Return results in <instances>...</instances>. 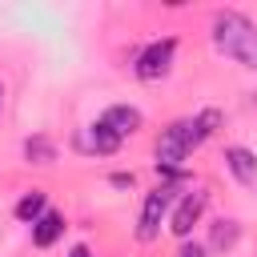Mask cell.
<instances>
[{
    "mask_svg": "<svg viewBox=\"0 0 257 257\" xmlns=\"http://www.w3.org/2000/svg\"><path fill=\"white\" fill-rule=\"evenodd\" d=\"M237 233H241L237 221H225V217H221V221L213 225V249H229V245H237Z\"/></svg>",
    "mask_w": 257,
    "mask_h": 257,
    "instance_id": "cell-12",
    "label": "cell"
},
{
    "mask_svg": "<svg viewBox=\"0 0 257 257\" xmlns=\"http://www.w3.org/2000/svg\"><path fill=\"white\" fill-rule=\"evenodd\" d=\"M60 233H64V217L52 213V209H44V213L32 221V245H36V249H48Z\"/></svg>",
    "mask_w": 257,
    "mask_h": 257,
    "instance_id": "cell-9",
    "label": "cell"
},
{
    "mask_svg": "<svg viewBox=\"0 0 257 257\" xmlns=\"http://www.w3.org/2000/svg\"><path fill=\"white\" fill-rule=\"evenodd\" d=\"M205 205H209V193H205V189H189V193L181 197V205L173 209V217H169V229H173L177 237H189V233H193V225L201 221Z\"/></svg>",
    "mask_w": 257,
    "mask_h": 257,
    "instance_id": "cell-5",
    "label": "cell"
},
{
    "mask_svg": "<svg viewBox=\"0 0 257 257\" xmlns=\"http://www.w3.org/2000/svg\"><path fill=\"white\" fill-rule=\"evenodd\" d=\"M112 185H116V189H128V185H133V173H116Z\"/></svg>",
    "mask_w": 257,
    "mask_h": 257,
    "instance_id": "cell-14",
    "label": "cell"
},
{
    "mask_svg": "<svg viewBox=\"0 0 257 257\" xmlns=\"http://www.w3.org/2000/svg\"><path fill=\"white\" fill-rule=\"evenodd\" d=\"M24 157H28L32 165H52V161H56V145H52L48 137H28V141H24Z\"/></svg>",
    "mask_w": 257,
    "mask_h": 257,
    "instance_id": "cell-10",
    "label": "cell"
},
{
    "mask_svg": "<svg viewBox=\"0 0 257 257\" xmlns=\"http://www.w3.org/2000/svg\"><path fill=\"white\" fill-rule=\"evenodd\" d=\"M0 108H4V84H0Z\"/></svg>",
    "mask_w": 257,
    "mask_h": 257,
    "instance_id": "cell-16",
    "label": "cell"
},
{
    "mask_svg": "<svg viewBox=\"0 0 257 257\" xmlns=\"http://www.w3.org/2000/svg\"><path fill=\"white\" fill-rule=\"evenodd\" d=\"M68 257H92V253H88V245H72V249H68Z\"/></svg>",
    "mask_w": 257,
    "mask_h": 257,
    "instance_id": "cell-15",
    "label": "cell"
},
{
    "mask_svg": "<svg viewBox=\"0 0 257 257\" xmlns=\"http://www.w3.org/2000/svg\"><path fill=\"white\" fill-rule=\"evenodd\" d=\"M213 44L229 60H237V64H245V68L257 72V24L245 12H233V8L217 12L213 16Z\"/></svg>",
    "mask_w": 257,
    "mask_h": 257,
    "instance_id": "cell-2",
    "label": "cell"
},
{
    "mask_svg": "<svg viewBox=\"0 0 257 257\" xmlns=\"http://www.w3.org/2000/svg\"><path fill=\"white\" fill-rule=\"evenodd\" d=\"M173 56H177V40H173V36H165V40H153V44H149V48L137 56V64H133L137 80L153 84V80L169 76V68H173Z\"/></svg>",
    "mask_w": 257,
    "mask_h": 257,
    "instance_id": "cell-3",
    "label": "cell"
},
{
    "mask_svg": "<svg viewBox=\"0 0 257 257\" xmlns=\"http://www.w3.org/2000/svg\"><path fill=\"white\" fill-rule=\"evenodd\" d=\"M221 124V112L217 108H205L197 116H185V120H173L161 137H157V173H181V165L189 161L193 149H201Z\"/></svg>",
    "mask_w": 257,
    "mask_h": 257,
    "instance_id": "cell-1",
    "label": "cell"
},
{
    "mask_svg": "<svg viewBox=\"0 0 257 257\" xmlns=\"http://www.w3.org/2000/svg\"><path fill=\"white\" fill-rule=\"evenodd\" d=\"M177 257H205V249H201V245H197V241H193V245H189V241H185V245H181V253H177Z\"/></svg>",
    "mask_w": 257,
    "mask_h": 257,
    "instance_id": "cell-13",
    "label": "cell"
},
{
    "mask_svg": "<svg viewBox=\"0 0 257 257\" xmlns=\"http://www.w3.org/2000/svg\"><path fill=\"white\" fill-rule=\"evenodd\" d=\"M44 209H48V197H44L40 189H32L28 197H20V205H16V217H20V221H36Z\"/></svg>",
    "mask_w": 257,
    "mask_h": 257,
    "instance_id": "cell-11",
    "label": "cell"
},
{
    "mask_svg": "<svg viewBox=\"0 0 257 257\" xmlns=\"http://www.w3.org/2000/svg\"><path fill=\"white\" fill-rule=\"evenodd\" d=\"M80 145H84L88 153H96V157H112V153L120 149V137H116L112 128H104V124L96 120L92 128H84V137H80Z\"/></svg>",
    "mask_w": 257,
    "mask_h": 257,
    "instance_id": "cell-8",
    "label": "cell"
},
{
    "mask_svg": "<svg viewBox=\"0 0 257 257\" xmlns=\"http://www.w3.org/2000/svg\"><path fill=\"white\" fill-rule=\"evenodd\" d=\"M173 205V189L157 185L153 193H145V205H141V221H137V241H157L161 233V221Z\"/></svg>",
    "mask_w": 257,
    "mask_h": 257,
    "instance_id": "cell-4",
    "label": "cell"
},
{
    "mask_svg": "<svg viewBox=\"0 0 257 257\" xmlns=\"http://www.w3.org/2000/svg\"><path fill=\"white\" fill-rule=\"evenodd\" d=\"M100 124H104V128H112V133L124 141V137H133V133L145 124V116H141V108H133V104H112V108H104Z\"/></svg>",
    "mask_w": 257,
    "mask_h": 257,
    "instance_id": "cell-6",
    "label": "cell"
},
{
    "mask_svg": "<svg viewBox=\"0 0 257 257\" xmlns=\"http://www.w3.org/2000/svg\"><path fill=\"white\" fill-rule=\"evenodd\" d=\"M225 165L241 185H257V153H249L245 145H229L225 149Z\"/></svg>",
    "mask_w": 257,
    "mask_h": 257,
    "instance_id": "cell-7",
    "label": "cell"
}]
</instances>
